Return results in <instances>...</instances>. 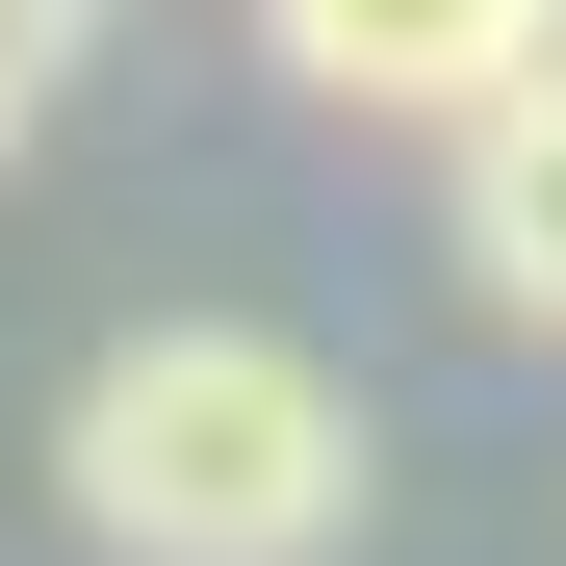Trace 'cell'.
I'll return each mask as SVG.
<instances>
[{"label": "cell", "instance_id": "1", "mask_svg": "<svg viewBox=\"0 0 566 566\" xmlns=\"http://www.w3.org/2000/svg\"><path fill=\"white\" fill-rule=\"evenodd\" d=\"M52 515L104 566H335L360 541V387L258 310H155L77 360L52 412Z\"/></svg>", "mask_w": 566, "mask_h": 566}, {"label": "cell", "instance_id": "2", "mask_svg": "<svg viewBox=\"0 0 566 566\" xmlns=\"http://www.w3.org/2000/svg\"><path fill=\"white\" fill-rule=\"evenodd\" d=\"M258 52L310 77V104H360V129H463L490 77L566 52V0H258Z\"/></svg>", "mask_w": 566, "mask_h": 566}, {"label": "cell", "instance_id": "3", "mask_svg": "<svg viewBox=\"0 0 566 566\" xmlns=\"http://www.w3.org/2000/svg\"><path fill=\"white\" fill-rule=\"evenodd\" d=\"M438 232H463V283H490L515 335H566V52L438 129Z\"/></svg>", "mask_w": 566, "mask_h": 566}, {"label": "cell", "instance_id": "4", "mask_svg": "<svg viewBox=\"0 0 566 566\" xmlns=\"http://www.w3.org/2000/svg\"><path fill=\"white\" fill-rule=\"evenodd\" d=\"M0 27H27V52H52V27H104V0H0Z\"/></svg>", "mask_w": 566, "mask_h": 566}, {"label": "cell", "instance_id": "5", "mask_svg": "<svg viewBox=\"0 0 566 566\" xmlns=\"http://www.w3.org/2000/svg\"><path fill=\"white\" fill-rule=\"evenodd\" d=\"M27 77H52V52H27V27H0V129H27Z\"/></svg>", "mask_w": 566, "mask_h": 566}]
</instances>
